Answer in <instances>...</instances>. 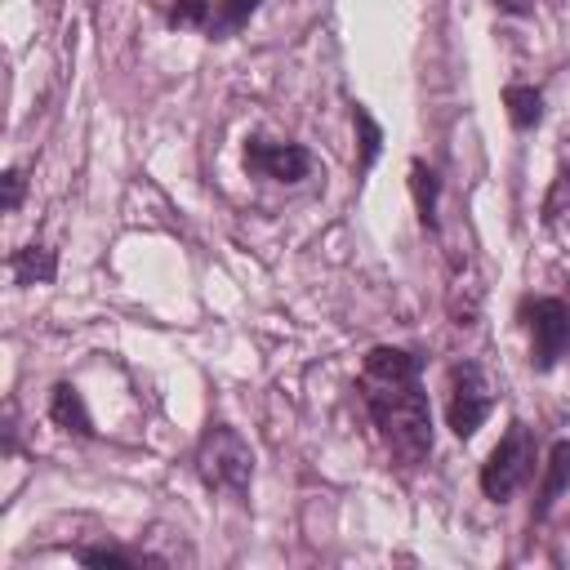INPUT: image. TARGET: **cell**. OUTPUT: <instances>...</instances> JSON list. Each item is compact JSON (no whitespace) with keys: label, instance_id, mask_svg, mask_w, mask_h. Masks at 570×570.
<instances>
[{"label":"cell","instance_id":"16","mask_svg":"<svg viewBox=\"0 0 570 570\" xmlns=\"http://www.w3.org/2000/svg\"><path fill=\"white\" fill-rule=\"evenodd\" d=\"M80 561L85 566H116V570H129L134 557L129 552H116V548H80Z\"/></svg>","mask_w":570,"mask_h":570},{"label":"cell","instance_id":"4","mask_svg":"<svg viewBox=\"0 0 570 570\" xmlns=\"http://www.w3.org/2000/svg\"><path fill=\"white\" fill-rule=\"evenodd\" d=\"M490 405H494V396H490V379H485V370H481L476 361H459V365L450 370V401H445L450 432L468 441V436L485 423Z\"/></svg>","mask_w":570,"mask_h":570},{"label":"cell","instance_id":"7","mask_svg":"<svg viewBox=\"0 0 570 570\" xmlns=\"http://www.w3.org/2000/svg\"><path fill=\"white\" fill-rule=\"evenodd\" d=\"M49 419L62 428V432H76V436H94V419L85 410V396L71 387V383H58L53 396H49Z\"/></svg>","mask_w":570,"mask_h":570},{"label":"cell","instance_id":"6","mask_svg":"<svg viewBox=\"0 0 570 570\" xmlns=\"http://www.w3.org/2000/svg\"><path fill=\"white\" fill-rule=\"evenodd\" d=\"M245 169L272 183H298L312 174V151L298 142H267V138H249L245 142Z\"/></svg>","mask_w":570,"mask_h":570},{"label":"cell","instance_id":"10","mask_svg":"<svg viewBox=\"0 0 570 570\" xmlns=\"http://www.w3.org/2000/svg\"><path fill=\"white\" fill-rule=\"evenodd\" d=\"M254 9H258V0H209V27H205V36H232V31H240L249 18H254Z\"/></svg>","mask_w":570,"mask_h":570},{"label":"cell","instance_id":"15","mask_svg":"<svg viewBox=\"0 0 570 570\" xmlns=\"http://www.w3.org/2000/svg\"><path fill=\"white\" fill-rule=\"evenodd\" d=\"M165 18H169V27H196V31H205L209 27V0H174Z\"/></svg>","mask_w":570,"mask_h":570},{"label":"cell","instance_id":"14","mask_svg":"<svg viewBox=\"0 0 570 570\" xmlns=\"http://www.w3.org/2000/svg\"><path fill=\"white\" fill-rule=\"evenodd\" d=\"M352 120H356V129H361V169H370L374 160H379V147H383V129L370 120V111L356 102L352 107Z\"/></svg>","mask_w":570,"mask_h":570},{"label":"cell","instance_id":"8","mask_svg":"<svg viewBox=\"0 0 570 570\" xmlns=\"http://www.w3.org/2000/svg\"><path fill=\"white\" fill-rule=\"evenodd\" d=\"M9 267H13V281L18 285H45V281H53L58 258H53L49 245H27V249H18L9 258Z\"/></svg>","mask_w":570,"mask_h":570},{"label":"cell","instance_id":"12","mask_svg":"<svg viewBox=\"0 0 570 570\" xmlns=\"http://www.w3.org/2000/svg\"><path fill=\"white\" fill-rule=\"evenodd\" d=\"M543 227L548 232H570V165L552 178V187L543 196Z\"/></svg>","mask_w":570,"mask_h":570},{"label":"cell","instance_id":"3","mask_svg":"<svg viewBox=\"0 0 570 570\" xmlns=\"http://www.w3.org/2000/svg\"><path fill=\"white\" fill-rule=\"evenodd\" d=\"M530 472H534V436L525 423H508L503 441L481 463V490H485V499L503 503L530 481Z\"/></svg>","mask_w":570,"mask_h":570},{"label":"cell","instance_id":"2","mask_svg":"<svg viewBox=\"0 0 570 570\" xmlns=\"http://www.w3.org/2000/svg\"><path fill=\"white\" fill-rule=\"evenodd\" d=\"M196 476L209 490H227V494H245L249 476H254V450L245 445V436L227 423H214L200 445H196Z\"/></svg>","mask_w":570,"mask_h":570},{"label":"cell","instance_id":"5","mask_svg":"<svg viewBox=\"0 0 570 570\" xmlns=\"http://www.w3.org/2000/svg\"><path fill=\"white\" fill-rule=\"evenodd\" d=\"M521 325L534 338V356L530 361L539 370H552L570 347V307L561 298H525L521 303Z\"/></svg>","mask_w":570,"mask_h":570},{"label":"cell","instance_id":"1","mask_svg":"<svg viewBox=\"0 0 570 570\" xmlns=\"http://www.w3.org/2000/svg\"><path fill=\"white\" fill-rule=\"evenodd\" d=\"M361 401L383 436V445L419 463L432 454V410L419 379V356L405 347H370L361 365Z\"/></svg>","mask_w":570,"mask_h":570},{"label":"cell","instance_id":"9","mask_svg":"<svg viewBox=\"0 0 570 570\" xmlns=\"http://www.w3.org/2000/svg\"><path fill=\"white\" fill-rule=\"evenodd\" d=\"M570 485V441H557L552 445V454H548V476H543V485H539V517L557 503V494Z\"/></svg>","mask_w":570,"mask_h":570},{"label":"cell","instance_id":"13","mask_svg":"<svg viewBox=\"0 0 570 570\" xmlns=\"http://www.w3.org/2000/svg\"><path fill=\"white\" fill-rule=\"evenodd\" d=\"M410 191H414V209L423 227H436V174L428 165H410Z\"/></svg>","mask_w":570,"mask_h":570},{"label":"cell","instance_id":"17","mask_svg":"<svg viewBox=\"0 0 570 570\" xmlns=\"http://www.w3.org/2000/svg\"><path fill=\"white\" fill-rule=\"evenodd\" d=\"M22 187H27V174H22V169H9V174H4V209H9V214L22 205Z\"/></svg>","mask_w":570,"mask_h":570},{"label":"cell","instance_id":"18","mask_svg":"<svg viewBox=\"0 0 570 570\" xmlns=\"http://www.w3.org/2000/svg\"><path fill=\"white\" fill-rule=\"evenodd\" d=\"M494 9H503V13H530V0H494Z\"/></svg>","mask_w":570,"mask_h":570},{"label":"cell","instance_id":"11","mask_svg":"<svg viewBox=\"0 0 570 570\" xmlns=\"http://www.w3.org/2000/svg\"><path fill=\"white\" fill-rule=\"evenodd\" d=\"M503 102H508L512 129H534V125L543 120V98H539V89H530V85H508V89H503Z\"/></svg>","mask_w":570,"mask_h":570}]
</instances>
